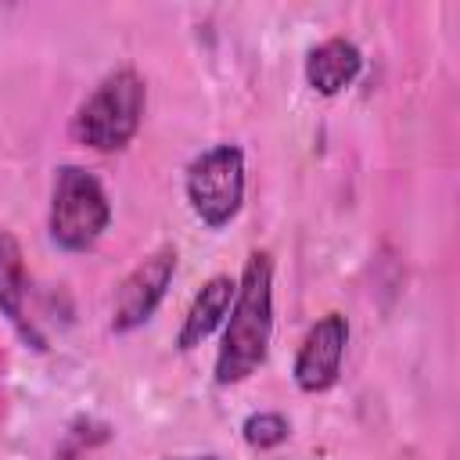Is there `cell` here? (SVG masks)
I'll use <instances>...</instances> for the list:
<instances>
[{"label": "cell", "mask_w": 460, "mask_h": 460, "mask_svg": "<svg viewBox=\"0 0 460 460\" xmlns=\"http://www.w3.org/2000/svg\"><path fill=\"white\" fill-rule=\"evenodd\" d=\"M273 341V255L252 252L244 259L234 305L226 313L223 345L216 352V385L248 381L270 356Z\"/></svg>", "instance_id": "cell-1"}, {"label": "cell", "mask_w": 460, "mask_h": 460, "mask_svg": "<svg viewBox=\"0 0 460 460\" xmlns=\"http://www.w3.org/2000/svg\"><path fill=\"white\" fill-rule=\"evenodd\" d=\"M144 104H147V86L140 72L122 65L108 72L79 104L72 133L79 144L93 151H122L144 122Z\"/></svg>", "instance_id": "cell-2"}, {"label": "cell", "mask_w": 460, "mask_h": 460, "mask_svg": "<svg viewBox=\"0 0 460 460\" xmlns=\"http://www.w3.org/2000/svg\"><path fill=\"white\" fill-rule=\"evenodd\" d=\"M111 223V201L104 183L83 165H61L54 172L47 230L61 252H86Z\"/></svg>", "instance_id": "cell-3"}, {"label": "cell", "mask_w": 460, "mask_h": 460, "mask_svg": "<svg viewBox=\"0 0 460 460\" xmlns=\"http://www.w3.org/2000/svg\"><path fill=\"white\" fill-rule=\"evenodd\" d=\"M183 190H187L194 216L205 226H212V230L226 226L244 205V151L237 144L205 147L187 165Z\"/></svg>", "instance_id": "cell-4"}, {"label": "cell", "mask_w": 460, "mask_h": 460, "mask_svg": "<svg viewBox=\"0 0 460 460\" xmlns=\"http://www.w3.org/2000/svg\"><path fill=\"white\" fill-rule=\"evenodd\" d=\"M176 273V248H158L151 252L144 262H137L129 270V277L119 284L115 291V305H111V331L115 334H129L137 327H144L155 309L162 305L169 284Z\"/></svg>", "instance_id": "cell-5"}, {"label": "cell", "mask_w": 460, "mask_h": 460, "mask_svg": "<svg viewBox=\"0 0 460 460\" xmlns=\"http://www.w3.org/2000/svg\"><path fill=\"white\" fill-rule=\"evenodd\" d=\"M345 345H349V320L341 313H327L320 316L298 352H295V367H291V377L298 385V392L305 395H320L327 388L338 385V374H341V359H345Z\"/></svg>", "instance_id": "cell-6"}, {"label": "cell", "mask_w": 460, "mask_h": 460, "mask_svg": "<svg viewBox=\"0 0 460 460\" xmlns=\"http://www.w3.org/2000/svg\"><path fill=\"white\" fill-rule=\"evenodd\" d=\"M25 295H29V273H25L22 244L11 230H0V316L22 334V341H29L32 349H47L36 323L29 320Z\"/></svg>", "instance_id": "cell-7"}, {"label": "cell", "mask_w": 460, "mask_h": 460, "mask_svg": "<svg viewBox=\"0 0 460 460\" xmlns=\"http://www.w3.org/2000/svg\"><path fill=\"white\" fill-rule=\"evenodd\" d=\"M359 72H363V50L345 36H331L305 54V83L320 97H338L345 86L356 83Z\"/></svg>", "instance_id": "cell-8"}, {"label": "cell", "mask_w": 460, "mask_h": 460, "mask_svg": "<svg viewBox=\"0 0 460 460\" xmlns=\"http://www.w3.org/2000/svg\"><path fill=\"white\" fill-rule=\"evenodd\" d=\"M234 295H237V280L234 277H226V273L208 277L201 284V291L194 295V302H190V309H187V316H183V323L176 331V345L183 352L198 349L219 323H226V313L234 305Z\"/></svg>", "instance_id": "cell-9"}, {"label": "cell", "mask_w": 460, "mask_h": 460, "mask_svg": "<svg viewBox=\"0 0 460 460\" xmlns=\"http://www.w3.org/2000/svg\"><path fill=\"white\" fill-rule=\"evenodd\" d=\"M288 435H291V424L277 410H259V413L244 417V424H241V438L252 449H273V446L288 442Z\"/></svg>", "instance_id": "cell-10"}, {"label": "cell", "mask_w": 460, "mask_h": 460, "mask_svg": "<svg viewBox=\"0 0 460 460\" xmlns=\"http://www.w3.org/2000/svg\"><path fill=\"white\" fill-rule=\"evenodd\" d=\"M190 460H216V456H190Z\"/></svg>", "instance_id": "cell-11"}]
</instances>
